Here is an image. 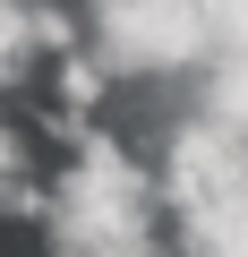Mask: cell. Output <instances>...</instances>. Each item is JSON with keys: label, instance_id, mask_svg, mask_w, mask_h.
<instances>
[{"label": "cell", "instance_id": "8992f818", "mask_svg": "<svg viewBox=\"0 0 248 257\" xmlns=\"http://www.w3.org/2000/svg\"><path fill=\"white\" fill-rule=\"evenodd\" d=\"M35 43H43V60L86 52V0H77V9H69V0H35Z\"/></svg>", "mask_w": 248, "mask_h": 257}, {"label": "cell", "instance_id": "52a82bcc", "mask_svg": "<svg viewBox=\"0 0 248 257\" xmlns=\"http://www.w3.org/2000/svg\"><path fill=\"white\" fill-rule=\"evenodd\" d=\"M0 103H9V94H0ZM26 172H35V138H26L9 111H0V189H9V180H26Z\"/></svg>", "mask_w": 248, "mask_h": 257}, {"label": "cell", "instance_id": "277c9868", "mask_svg": "<svg viewBox=\"0 0 248 257\" xmlns=\"http://www.w3.org/2000/svg\"><path fill=\"white\" fill-rule=\"evenodd\" d=\"M43 43H35V0H0V94L35 86Z\"/></svg>", "mask_w": 248, "mask_h": 257}, {"label": "cell", "instance_id": "5b68a950", "mask_svg": "<svg viewBox=\"0 0 248 257\" xmlns=\"http://www.w3.org/2000/svg\"><path fill=\"white\" fill-rule=\"evenodd\" d=\"M197 111H214L222 128L248 138V52H214V69L197 77Z\"/></svg>", "mask_w": 248, "mask_h": 257}, {"label": "cell", "instance_id": "3957f363", "mask_svg": "<svg viewBox=\"0 0 248 257\" xmlns=\"http://www.w3.org/2000/svg\"><path fill=\"white\" fill-rule=\"evenodd\" d=\"M111 94H120V77H111V60H103L94 43H86V52H69V60H52V103H60V111L94 120Z\"/></svg>", "mask_w": 248, "mask_h": 257}, {"label": "cell", "instance_id": "6da1fadb", "mask_svg": "<svg viewBox=\"0 0 248 257\" xmlns=\"http://www.w3.org/2000/svg\"><path fill=\"white\" fill-rule=\"evenodd\" d=\"M86 43L111 60L120 86H171L214 69L205 0H86Z\"/></svg>", "mask_w": 248, "mask_h": 257}, {"label": "cell", "instance_id": "7a4b0ae2", "mask_svg": "<svg viewBox=\"0 0 248 257\" xmlns=\"http://www.w3.org/2000/svg\"><path fill=\"white\" fill-rule=\"evenodd\" d=\"M154 172H163L171 240H197V231H214L222 214L248 206V138H239V128H222L214 111H197V103L163 120Z\"/></svg>", "mask_w": 248, "mask_h": 257}]
</instances>
